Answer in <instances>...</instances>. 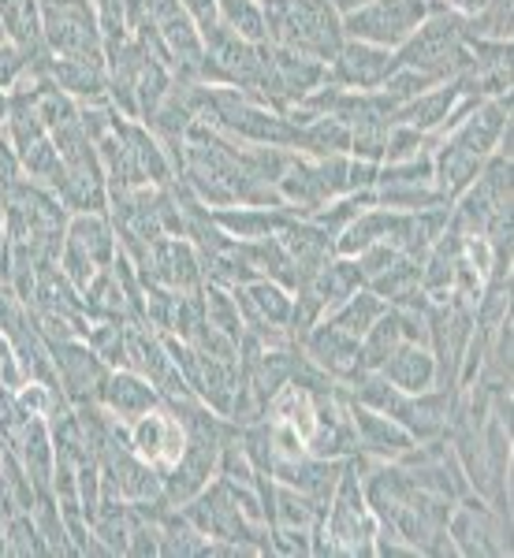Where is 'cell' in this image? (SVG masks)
<instances>
[{"label": "cell", "instance_id": "obj_11", "mask_svg": "<svg viewBox=\"0 0 514 558\" xmlns=\"http://www.w3.org/2000/svg\"><path fill=\"white\" fill-rule=\"evenodd\" d=\"M347 410H350V425H355L358 451L376 454V458H384V462H395V458H403L414 447L410 432L403 428L399 421L387 417V413L369 410L362 402H350Z\"/></svg>", "mask_w": 514, "mask_h": 558}, {"label": "cell", "instance_id": "obj_7", "mask_svg": "<svg viewBox=\"0 0 514 558\" xmlns=\"http://www.w3.org/2000/svg\"><path fill=\"white\" fill-rule=\"evenodd\" d=\"M399 68L395 49H381V45H366V41H343L339 52L328 64V83H336L343 89H376L392 71Z\"/></svg>", "mask_w": 514, "mask_h": 558}, {"label": "cell", "instance_id": "obj_17", "mask_svg": "<svg viewBox=\"0 0 514 558\" xmlns=\"http://www.w3.org/2000/svg\"><path fill=\"white\" fill-rule=\"evenodd\" d=\"M105 395H108V407L128 421L142 417V413H150L157 407V391H153L150 384H142L139 376H112Z\"/></svg>", "mask_w": 514, "mask_h": 558}, {"label": "cell", "instance_id": "obj_21", "mask_svg": "<svg viewBox=\"0 0 514 558\" xmlns=\"http://www.w3.org/2000/svg\"><path fill=\"white\" fill-rule=\"evenodd\" d=\"M8 120V97H4V89H0V123Z\"/></svg>", "mask_w": 514, "mask_h": 558}, {"label": "cell", "instance_id": "obj_9", "mask_svg": "<svg viewBox=\"0 0 514 558\" xmlns=\"http://www.w3.org/2000/svg\"><path fill=\"white\" fill-rule=\"evenodd\" d=\"M131 444H134V454H139L150 470L171 473V465L183 458L187 432H183V425H179L176 417H171V413H160L157 407H153L150 413L134 417Z\"/></svg>", "mask_w": 514, "mask_h": 558}, {"label": "cell", "instance_id": "obj_20", "mask_svg": "<svg viewBox=\"0 0 514 558\" xmlns=\"http://www.w3.org/2000/svg\"><path fill=\"white\" fill-rule=\"evenodd\" d=\"M328 4L336 8L339 20H343V15H350V12H358V8H362V4H369V0H328Z\"/></svg>", "mask_w": 514, "mask_h": 558}, {"label": "cell", "instance_id": "obj_16", "mask_svg": "<svg viewBox=\"0 0 514 558\" xmlns=\"http://www.w3.org/2000/svg\"><path fill=\"white\" fill-rule=\"evenodd\" d=\"M399 343H403L399 317H395V310L387 305L384 317L376 320L362 339H358V347H362V368H366V373H376V368L387 362V354H392V350L399 347Z\"/></svg>", "mask_w": 514, "mask_h": 558}, {"label": "cell", "instance_id": "obj_2", "mask_svg": "<svg viewBox=\"0 0 514 558\" xmlns=\"http://www.w3.org/2000/svg\"><path fill=\"white\" fill-rule=\"evenodd\" d=\"M399 68L426 71L437 83L470 75V52H466L463 20L451 12H429V20L395 49Z\"/></svg>", "mask_w": 514, "mask_h": 558}, {"label": "cell", "instance_id": "obj_14", "mask_svg": "<svg viewBox=\"0 0 514 558\" xmlns=\"http://www.w3.org/2000/svg\"><path fill=\"white\" fill-rule=\"evenodd\" d=\"M384 313H387V302L381 299V294H373L369 287H358L347 302H339L336 310H332L328 324H336V328H343L347 336L362 339L366 331L384 317Z\"/></svg>", "mask_w": 514, "mask_h": 558}, {"label": "cell", "instance_id": "obj_12", "mask_svg": "<svg viewBox=\"0 0 514 558\" xmlns=\"http://www.w3.org/2000/svg\"><path fill=\"white\" fill-rule=\"evenodd\" d=\"M376 373L392 387H399V391L418 395V391L437 387V357H432V350L426 343H407V339H403Z\"/></svg>", "mask_w": 514, "mask_h": 558}, {"label": "cell", "instance_id": "obj_6", "mask_svg": "<svg viewBox=\"0 0 514 558\" xmlns=\"http://www.w3.org/2000/svg\"><path fill=\"white\" fill-rule=\"evenodd\" d=\"M447 536L455 551L466 558H492L511 551V544L503 539V514L492 510L489 502L474 499V492L463 495V507H451Z\"/></svg>", "mask_w": 514, "mask_h": 558}, {"label": "cell", "instance_id": "obj_15", "mask_svg": "<svg viewBox=\"0 0 514 558\" xmlns=\"http://www.w3.org/2000/svg\"><path fill=\"white\" fill-rule=\"evenodd\" d=\"M216 12H220V26L231 34H239L242 41L265 45V12H261V0H216Z\"/></svg>", "mask_w": 514, "mask_h": 558}, {"label": "cell", "instance_id": "obj_5", "mask_svg": "<svg viewBox=\"0 0 514 558\" xmlns=\"http://www.w3.org/2000/svg\"><path fill=\"white\" fill-rule=\"evenodd\" d=\"M41 41L57 57H86L101 60V23L94 15L89 0H64V4L41 8Z\"/></svg>", "mask_w": 514, "mask_h": 558}, {"label": "cell", "instance_id": "obj_1", "mask_svg": "<svg viewBox=\"0 0 514 558\" xmlns=\"http://www.w3.org/2000/svg\"><path fill=\"white\" fill-rule=\"evenodd\" d=\"M261 12H265L268 45L302 52L321 64H332L339 45L347 41L339 12L328 0H261Z\"/></svg>", "mask_w": 514, "mask_h": 558}, {"label": "cell", "instance_id": "obj_4", "mask_svg": "<svg viewBox=\"0 0 514 558\" xmlns=\"http://www.w3.org/2000/svg\"><path fill=\"white\" fill-rule=\"evenodd\" d=\"M429 0H369L358 12L343 15V38L399 49L403 41L429 20Z\"/></svg>", "mask_w": 514, "mask_h": 558}, {"label": "cell", "instance_id": "obj_13", "mask_svg": "<svg viewBox=\"0 0 514 558\" xmlns=\"http://www.w3.org/2000/svg\"><path fill=\"white\" fill-rule=\"evenodd\" d=\"M236 305H242L254 324H287L295 310V302L287 299L276 279H250L242 291H236Z\"/></svg>", "mask_w": 514, "mask_h": 558}, {"label": "cell", "instance_id": "obj_22", "mask_svg": "<svg viewBox=\"0 0 514 558\" xmlns=\"http://www.w3.org/2000/svg\"><path fill=\"white\" fill-rule=\"evenodd\" d=\"M0 41H4V20H0Z\"/></svg>", "mask_w": 514, "mask_h": 558}, {"label": "cell", "instance_id": "obj_10", "mask_svg": "<svg viewBox=\"0 0 514 558\" xmlns=\"http://www.w3.org/2000/svg\"><path fill=\"white\" fill-rule=\"evenodd\" d=\"M306 347H310V357H318V365L324 368L328 376H336L343 384H358L366 376L362 368V347H358L355 336H347L336 324H318L310 328L306 336Z\"/></svg>", "mask_w": 514, "mask_h": 558}, {"label": "cell", "instance_id": "obj_8", "mask_svg": "<svg viewBox=\"0 0 514 558\" xmlns=\"http://www.w3.org/2000/svg\"><path fill=\"white\" fill-rule=\"evenodd\" d=\"M112 231L97 213H83L71 220L68 228V246H64V268L75 283L89 287V276H94V265H108L112 260Z\"/></svg>", "mask_w": 514, "mask_h": 558}, {"label": "cell", "instance_id": "obj_19", "mask_svg": "<svg viewBox=\"0 0 514 558\" xmlns=\"http://www.w3.org/2000/svg\"><path fill=\"white\" fill-rule=\"evenodd\" d=\"M485 8H489V0H444L440 12H451V15H458V20H477Z\"/></svg>", "mask_w": 514, "mask_h": 558}, {"label": "cell", "instance_id": "obj_18", "mask_svg": "<svg viewBox=\"0 0 514 558\" xmlns=\"http://www.w3.org/2000/svg\"><path fill=\"white\" fill-rule=\"evenodd\" d=\"M31 68V57L12 41H0V89L4 86H15V78Z\"/></svg>", "mask_w": 514, "mask_h": 558}, {"label": "cell", "instance_id": "obj_3", "mask_svg": "<svg viewBox=\"0 0 514 558\" xmlns=\"http://www.w3.org/2000/svg\"><path fill=\"white\" fill-rule=\"evenodd\" d=\"M362 465L347 462L343 476L328 499V518H324V533H328V551L336 555H373L376 551V518L366 502L362 481H358Z\"/></svg>", "mask_w": 514, "mask_h": 558}]
</instances>
